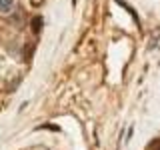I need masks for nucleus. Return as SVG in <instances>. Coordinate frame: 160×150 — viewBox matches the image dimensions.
<instances>
[{
	"label": "nucleus",
	"instance_id": "nucleus-1",
	"mask_svg": "<svg viewBox=\"0 0 160 150\" xmlns=\"http://www.w3.org/2000/svg\"><path fill=\"white\" fill-rule=\"evenodd\" d=\"M14 8V0H0V12H10Z\"/></svg>",
	"mask_w": 160,
	"mask_h": 150
}]
</instances>
